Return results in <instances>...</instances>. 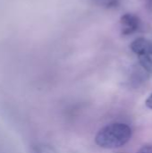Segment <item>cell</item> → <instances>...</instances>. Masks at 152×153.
Returning a JSON list of instances; mask_svg holds the SVG:
<instances>
[{"mask_svg": "<svg viewBox=\"0 0 152 153\" xmlns=\"http://www.w3.org/2000/svg\"><path fill=\"white\" fill-rule=\"evenodd\" d=\"M132 134L130 126L123 123H115L100 129L95 141L101 148L116 149L126 144L131 140Z\"/></svg>", "mask_w": 152, "mask_h": 153, "instance_id": "6da1fadb", "label": "cell"}, {"mask_svg": "<svg viewBox=\"0 0 152 153\" xmlns=\"http://www.w3.org/2000/svg\"><path fill=\"white\" fill-rule=\"evenodd\" d=\"M132 51L138 56L142 67L152 74V42L151 40L140 37L135 39L131 44Z\"/></svg>", "mask_w": 152, "mask_h": 153, "instance_id": "7a4b0ae2", "label": "cell"}, {"mask_svg": "<svg viewBox=\"0 0 152 153\" xmlns=\"http://www.w3.org/2000/svg\"><path fill=\"white\" fill-rule=\"evenodd\" d=\"M120 24L124 35H132L137 32L142 27V20L134 13H126L121 16Z\"/></svg>", "mask_w": 152, "mask_h": 153, "instance_id": "3957f363", "label": "cell"}, {"mask_svg": "<svg viewBox=\"0 0 152 153\" xmlns=\"http://www.w3.org/2000/svg\"><path fill=\"white\" fill-rule=\"evenodd\" d=\"M94 3L107 9H113L119 5L120 0H93Z\"/></svg>", "mask_w": 152, "mask_h": 153, "instance_id": "277c9868", "label": "cell"}, {"mask_svg": "<svg viewBox=\"0 0 152 153\" xmlns=\"http://www.w3.org/2000/svg\"><path fill=\"white\" fill-rule=\"evenodd\" d=\"M137 153H152V145H144Z\"/></svg>", "mask_w": 152, "mask_h": 153, "instance_id": "5b68a950", "label": "cell"}, {"mask_svg": "<svg viewBox=\"0 0 152 153\" xmlns=\"http://www.w3.org/2000/svg\"><path fill=\"white\" fill-rule=\"evenodd\" d=\"M146 106L150 108V109H152V93L149 96V98L146 100Z\"/></svg>", "mask_w": 152, "mask_h": 153, "instance_id": "8992f818", "label": "cell"}, {"mask_svg": "<svg viewBox=\"0 0 152 153\" xmlns=\"http://www.w3.org/2000/svg\"><path fill=\"white\" fill-rule=\"evenodd\" d=\"M146 5H147V9H148V11L152 13V0H147V4H146Z\"/></svg>", "mask_w": 152, "mask_h": 153, "instance_id": "52a82bcc", "label": "cell"}]
</instances>
